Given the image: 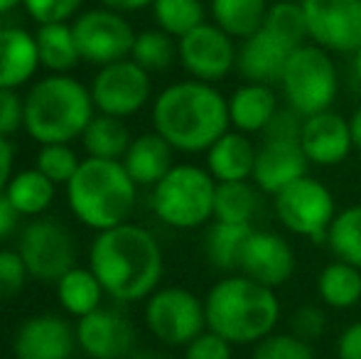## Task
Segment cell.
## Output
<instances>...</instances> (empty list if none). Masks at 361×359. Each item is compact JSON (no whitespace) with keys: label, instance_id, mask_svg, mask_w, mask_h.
<instances>
[{"label":"cell","instance_id":"obj_8","mask_svg":"<svg viewBox=\"0 0 361 359\" xmlns=\"http://www.w3.org/2000/svg\"><path fill=\"white\" fill-rule=\"evenodd\" d=\"M273 207L290 234L312 239L314 244L327 239V231L337 217V202L324 182L312 175L295 180L273 197Z\"/></svg>","mask_w":361,"mask_h":359},{"label":"cell","instance_id":"obj_17","mask_svg":"<svg viewBox=\"0 0 361 359\" xmlns=\"http://www.w3.org/2000/svg\"><path fill=\"white\" fill-rule=\"evenodd\" d=\"M307 168L310 160L300 140H281L263 135V140L256 145V165H253L251 180L263 195L276 197L295 180L305 178Z\"/></svg>","mask_w":361,"mask_h":359},{"label":"cell","instance_id":"obj_45","mask_svg":"<svg viewBox=\"0 0 361 359\" xmlns=\"http://www.w3.org/2000/svg\"><path fill=\"white\" fill-rule=\"evenodd\" d=\"M337 359H361V320L342 330L337 340Z\"/></svg>","mask_w":361,"mask_h":359},{"label":"cell","instance_id":"obj_19","mask_svg":"<svg viewBox=\"0 0 361 359\" xmlns=\"http://www.w3.org/2000/svg\"><path fill=\"white\" fill-rule=\"evenodd\" d=\"M74 347L76 330L52 312L27 317L13 337V352L18 359H72Z\"/></svg>","mask_w":361,"mask_h":359},{"label":"cell","instance_id":"obj_25","mask_svg":"<svg viewBox=\"0 0 361 359\" xmlns=\"http://www.w3.org/2000/svg\"><path fill=\"white\" fill-rule=\"evenodd\" d=\"M268 8H271L268 0H212L209 3L214 25L238 42L263 28Z\"/></svg>","mask_w":361,"mask_h":359},{"label":"cell","instance_id":"obj_51","mask_svg":"<svg viewBox=\"0 0 361 359\" xmlns=\"http://www.w3.org/2000/svg\"><path fill=\"white\" fill-rule=\"evenodd\" d=\"M352 57H354V74H357V79L361 82V47L352 54Z\"/></svg>","mask_w":361,"mask_h":359},{"label":"cell","instance_id":"obj_3","mask_svg":"<svg viewBox=\"0 0 361 359\" xmlns=\"http://www.w3.org/2000/svg\"><path fill=\"white\" fill-rule=\"evenodd\" d=\"M204 312L207 330L221 335L231 345H256L276 332L281 300L273 288L243 273H231L209 288Z\"/></svg>","mask_w":361,"mask_h":359},{"label":"cell","instance_id":"obj_29","mask_svg":"<svg viewBox=\"0 0 361 359\" xmlns=\"http://www.w3.org/2000/svg\"><path fill=\"white\" fill-rule=\"evenodd\" d=\"M253 224H228V221H214L207 231L204 251L209 264L219 271L238 273L241 269L243 246H246Z\"/></svg>","mask_w":361,"mask_h":359},{"label":"cell","instance_id":"obj_21","mask_svg":"<svg viewBox=\"0 0 361 359\" xmlns=\"http://www.w3.org/2000/svg\"><path fill=\"white\" fill-rule=\"evenodd\" d=\"M281 109L276 87L268 84H241L228 96V121L233 130H241L246 135L263 133L271 118Z\"/></svg>","mask_w":361,"mask_h":359},{"label":"cell","instance_id":"obj_39","mask_svg":"<svg viewBox=\"0 0 361 359\" xmlns=\"http://www.w3.org/2000/svg\"><path fill=\"white\" fill-rule=\"evenodd\" d=\"M30 271L25 266L20 251H0V300L18 296L23 291L25 281H27Z\"/></svg>","mask_w":361,"mask_h":359},{"label":"cell","instance_id":"obj_14","mask_svg":"<svg viewBox=\"0 0 361 359\" xmlns=\"http://www.w3.org/2000/svg\"><path fill=\"white\" fill-rule=\"evenodd\" d=\"M177 57L192 79L214 84L236 69L238 44L214 23H202L177 39Z\"/></svg>","mask_w":361,"mask_h":359},{"label":"cell","instance_id":"obj_11","mask_svg":"<svg viewBox=\"0 0 361 359\" xmlns=\"http://www.w3.org/2000/svg\"><path fill=\"white\" fill-rule=\"evenodd\" d=\"M18 251L30 276L42 283H57L74 269L76 246L64 224L54 219H35L20 234Z\"/></svg>","mask_w":361,"mask_h":359},{"label":"cell","instance_id":"obj_44","mask_svg":"<svg viewBox=\"0 0 361 359\" xmlns=\"http://www.w3.org/2000/svg\"><path fill=\"white\" fill-rule=\"evenodd\" d=\"M302 123H305V116H300L290 106H281L261 135H266V138H281V140H300Z\"/></svg>","mask_w":361,"mask_h":359},{"label":"cell","instance_id":"obj_38","mask_svg":"<svg viewBox=\"0 0 361 359\" xmlns=\"http://www.w3.org/2000/svg\"><path fill=\"white\" fill-rule=\"evenodd\" d=\"M251 359H314L312 342H305L302 337L293 332H271L256 342Z\"/></svg>","mask_w":361,"mask_h":359},{"label":"cell","instance_id":"obj_20","mask_svg":"<svg viewBox=\"0 0 361 359\" xmlns=\"http://www.w3.org/2000/svg\"><path fill=\"white\" fill-rule=\"evenodd\" d=\"M293 52L295 47H290L281 37H276L266 28H261L256 35L241 39L236 69L246 82L276 87V84H281V77L286 72V64Z\"/></svg>","mask_w":361,"mask_h":359},{"label":"cell","instance_id":"obj_47","mask_svg":"<svg viewBox=\"0 0 361 359\" xmlns=\"http://www.w3.org/2000/svg\"><path fill=\"white\" fill-rule=\"evenodd\" d=\"M13 163H15V150L8 138L0 135V192H5L8 182L13 180Z\"/></svg>","mask_w":361,"mask_h":359},{"label":"cell","instance_id":"obj_15","mask_svg":"<svg viewBox=\"0 0 361 359\" xmlns=\"http://www.w3.org/2000/svg\"><path fill=\"white\" fill-rule=\"evenodd\" d=\"M295 266H298L295 249L286 236L271 229H253L243 246L238 273L276 291L293 278Z\"/></svg>","mask_w":361,"mask_h":359},{"label":"cell","instance_id":"obj_22","mask_svg":"<svg viewBox=\"0 0 361 359\" xmlns=\"http://www.w3.org/2000/svg\"><path fill=\"white\" fill-rule=\"evenodd\" d=\"M172 153H175V148L160 133L152 130V133H143L130 140L121 163H123L130 180L138 187H155L157 182L175 168Z\"/></svg>","mask_w":361,"mask_h":359},{"label":"cell","instance_id":"obj_40","mask_svg":"<svg viewBox=\"0 0 361 359\" xmlns=\"http://www.w3.org/2000/svg\"><path fill=\"white\" fill-rule=\"evenodd\" d=\"M84 0H23L27 15L39 25L67 23Z\"/></svg>","mask_w":361,"mask_h":359},{"label":"cell","instance_id":"obj_43","mask_svg":"<svg viewBox=\"0 0 361 359\" xmlns=\"http://www.w3.org/2000/svg\"><path fill=\"white\" fill-rule=\"evenodd\" d=\"M231 342L212 330L197 335L190 345H185V359H231Z\"/></svg>","mask_w":361,"mask_h":359},{"label":"cell","instance_id":"obj_32","mask_svg":"<svg viewBox=\"0 0 361 359\" xmlns=\"http://www.w3.org/2000/svg\"><path fill=\"white\" fill-rule=\"evenodd\" d=\"M57 296L69 315L84 317L101 308L104 288L91 269H76L74 266L57 281Z\"/></svg>","mask_w":361,"mask_h":359},{"label":"cell","instance_id":"obj_35","mask_svg":"<svg viewBox=\"0 0 361 359\" xmlns=\"http://www.w3.org/2000/svg\"><path fill=\"white\" fill-rule=\"evenodd\" d=\"M263 28L288 42L290 47H302L307 39V23H305V10L300 0H278L271 3Z\"/></svg>","mask_w":361,"mask_h":359},{"label":"cell","instance_id":"obj_18","mask_svg":"<svg viewBox=\"0 0 361 359\" xmlns=\"http://www.w3.org/2000/svg\"><path fill=\"white\" fill-rule=\"evenodd\" d=\"M300 145H302L310 165L334 168V165L344 163L354 150L352 123L332 109L307 116L302 123V133H300Z\"/></svg>","mask_w":361,"mask_h":359},{"label":"cell","instance_id":"obj_36","mask_svg":"<svg viewBox=\"0 0 361 359\" xmlns=\"http://www.w3.org/2000/svg\"><path fill=\"white\" fill-rule=\"evenodd\" d=\"M133 62H138L145 72H165L177 57V42L172 35L157 30H145V32L135 35L133 52H130Z\"/></svg>","mask_w":361,"mask_h":359},{"label":"cell","instance_id":"obj_2","mask_svg":"<svg viewBox=\"0 0 361 359\" xmlns=\"http://www.w3.org/2000/svg\"><path fill=\"white\" fill-rule=\"evenodd\" d=\"M152 126L175 150L207 153L231 128L228 99L200 79L170 84L152 104Z\"/></svg>","mask_w":361,"mask_h":359},{"label":"cell","instance_id":"obj_27","mask_svg":"<svg viewBox=\"0 0 361 359\" xmlns=\"http://www.w3.org/2000/svg\"><path fill=\"white\" fill-rule=\"evenodd\" d=\"M35 42H37L39 64L54 74L72 72L76 64L81 62L79 47H76V39H74V30L67 23L39 25L37 35H35Z\"/></svg>","mask_w":361,"mask_h":359},{"label":"cell","instance_id":"obj_28","mask_svg":"<svg viewBox=\"0 0 361 359\" xmlns=\"http://www.w3.org/2000/svg\"><path fill=\"white\" fill-rule=\"evenodd\" d=\"M263 192L253 185V180L216 182L214 195V219L228 224H253L261 209Z\"/></svg>","mask_w":361,"mask_h":359},{"label":"cell","instance_id":"obj_50","mask_svg":"<svg viewBox=\"0 0 361 359\" xmlns=\"http://www.w3.org/2000/svg\"><path fill=\"white\" fill-rule=\"evenodd\" d=\"M23 0H0V15H5V13H10V10L15 8V5H20Z\"/></svg>","mask_w":361,"mask_h":359},{"label":"cell","instance_id":"obj_13","mask_svg":"<svg viewBox=\"0 0 361 359\" xmlns=\"http://www.w3.org/2000/svg\"><path fill=\"white\" fill-rule=\"evenodd\" d=\"M91 99L106 116L126 118L138 114L150 101V72H145L133 59L106 64L91 84Z\"/></svg>","mask_w":361,"mask_h":359},{"label":"cell","instance_id":"obj_34","mask_svg":"<svg viewBox=\"0 0 361 359\" xmlns=\"http://www.w3.org/2000/svg\"><path fill=\"white\" fill-rule=\"evenodd\" d=\"M152 15H155L157 28L177 39L207 23V10L202 0H155Z\"/></svg>","mask_w":361,"mask_h":359},{"label":"cell","instance_id":"obj_42","mask_svg":"<svg viewBox=\"0 0 361 359\" xmlns=\"http://www.w3.org/2000/svg\"><path fill=\"white\" fill-rule=\"evenodd\" d=\"M25 128V99L18 89H0V135L10 138Z\"/></svg>","mask_w":361,"mask_h":359},{"label":"cell","instance_id":"obj_12","mask_svg":"<svg viewBox=\"0 0 361 359\" xmlns=\"http://www.w3.org/2000/svg\"><path fill=\"white\" fill-rule=\"evenodd\" d=\"M307 39L329 54H354L361 47V0H300Z\"/></svg>","mask_w":361,"mask_h":359},{"label":"cell","instance_id":"obj_49","mask_svg":"<svg viewBox=\"0 0 361 359\" xmlns=\"http://www.w3.org/2000/svg\"><path fill=\"white\" fill-rule=\"evenodd\" d=\"M349 123H352V135H354V150H359L361 153V104L359 109L352 114V118H349Z\"/></svg>","mask_w":361,"mask_h":359},{"label":"cell","instance_id":"obj_46","mask_svg":"<svg viewBox=\"0 0 361 359\" xmlns=\"http://www.w3.org/2000/svg\"><path fill=\"white\" fill-rule=\"evenodd\" d=\"M20 214L15 212V207L10 205V200L5 197V192H0V241H5L18 226Z\"/></svg>","mask_w":361,"mask_h":359},{"label":"cell","instance_id":"obj_7","mask_svg":"<svg viewBox=\"0 0 361 359\" xmlns=\"http://www.w3.org/2000/svg\"><path fill=\"white\" fill-rule=\"evenodd\" d=\"M278 87L286 106L305 118L329 111L339 96L337 62L327 49L305 42L290 54Z\"/></svg>","mask_w":361,"mask_h":359},{"label":"cell","instance_id":"obj_23","mask_svg":"<svg viewBox=\"0 0 361 359\" xmlns=\"http://www.w3.org/2000/svg\"><path fill=\"white\" fill-rule=\"evenodd\" d=\"M39 54L35 35L23 28H0V89H18L35 77Z\"/></svg>","mask_w":361,"mask_h":359},{"label":"cell","instance_id":"obj_16","mask_svg":"<svg viewBox=\"0 0 361 359\" xmlns=\"http://www.w3.org/2000/svg\"><path fill=\"white\" fill-rule=\"evenodd\" d=\"M76 345L91 359H123L135 345V327L118 310L99 308L76 322Z\"/></svg>","mask_w":361,"mask_h":359},{"label":"cell","instance_id":"obj_30","mask_svg":"<svg viewBox=\"0 0 361 359\" xmlns=\"http://www.w3.org/2000/svg\"><path fill=\"white\" fill-rule=\"evenodd\" d=\"M54 182L44 178L37 168L23 170L13 175V180L5 187V197L15 207L20 217H39L54 200Z\"/></svg>","mask_w":361,"mask_h":359},{"label":"cell","instance_id":"obj_48","mask_svg":"<svg viewBox=\"0 0 361 359\" xmlns=\"http://www.w3.org/2000/svg\"><path fill=\"white\" fill-rule=\"evenodd\" d=\"M104 8H111L116 13H133V10H143L152 5L155 0H101Z\"/></svg>","mask_w":361,"mask_h":359},{"label":"cell","instance_id":"obj_41","mask_svg":"<svg viewBox=\"0 0 361 359\" xmlns=\"http://www.w3.org/2000/svg\"><path fill=\"white\" fill-rule=\"evenodd\" d=\"M327 330V315L317 305H302L290 315V332L302 337L305 342H314Z\"/></svg>","mask_w":361,"mask_h":359},{"label":"cell","instance_id":"obj_5","mask_svg":"<svg viewBox=\"0 0 361 359\" xmlns=\"http://www.w3.org/2000/svg\"><path fill=\"white\" fill-rule=\"evenodd\" d=\"M94 118L91 89L69 74H52L25 96V130L39 145L69 143L81 138L89 121Z\"/></svg>","mask_w":361,"mask_h":359},{"label":"cell","instance_id":"obj_10","mask_svg":"<svg viewBox=\"0 0 361 359\" xmlns=\"http://www.w3.org/2000/svg\"><path fill=\"white\" fill-rule=\"evenodd\" d=\"M72 30L81 59L96 67L128 59V54L133 52V28L123 15L111 8H94L79 15Z\"/></svg>","mask_w":361,"mask_h":359},{"label":"cell","instance_id":"obj_4","mask_svg":"<svg viewBox=\"0 0 361 359\" xmlns=\"http://www.w3.org/2000/svg\"><path fill=\"white\" fill-rule=\"evenodd\" d=\"M138 185L121 160L86 158L67 182L69 209L81 224L96 231L126 224L135 207Z\"/></svg>","mask_w":361,"mask_h":359},{"label":"cell","instance_id":"obj_52","mask_svg":"<svg viewBox=\"0 0 361 359\" xmlns=\"http://www.w3.org/2000/svg\"><path fill=\"white\" fill-rule=\"evenodd\" d=\"M130 359H162V357H157V355H147V352H145V355H133Z\"/></svg>","mask_w":361,"mask_h":359},{"label":"cell","instance_id":"obj_31","mask_svg":"<svg viewBox=\"0 0 361 359\" xmlns=\"http://www.w3.org/2000/svg\"><path fill=\"white\" fill-rule=\"evenodd\" d=\"M130 133L123 126V121L116 116L99 114L89 121V126L81 133L89 158H104V160H121L130 145Z\"/></svg>","mask_w":361,"mask_h":359},{"label":"cell","instance_id":"obj_6","mask_svg":"<svg viewBox=\"0 0 361 359\" xmlns=\"http://www.w3.org/2000/svg\"><path fill=\"white\" fill-rule=\"evenodd\" d=\"M216 180L200 165H175L152 187V212L172 229H197L214 217Z\"/></svg>","mask_w":361,"mask_h":359},{"label":"cell","instance_id":"obj_24","mask_svg":"<svg viewBox=\"0 0 361 359\" xmlns=\"http://www.w3.org/2000/svg\"><path fill=\"white\" fill-rule=\"evenodd\" d=\"M253 165H256V145H253L251 135L241 133V130H226L207 150V170L216 182L251 180Z\"/></svg>","mask_w":361,"mask_h":359},{"label":"cell","instance_id":"obj_26","mask_svg":"<svg viewBox=\"0 0 361 359\" xmlns=\"http://www.w3.org/2000/svg\"><path fill=\"white\" fill-rule=\"evenodd\" d=\"M317 296L327 308L349 310L361 300V269L347 261H329L317 276Z\"/></svg>","mask_w":361,"mask_h":359},{"label":"cell","instance_id":"obj_1","mask_svg":"<svg viewBox=\"0 0 361 359\" xmlns=\"http://www.w3.org/2000/svg\"><path fill=\"white\" fill-rule=\"evenodd\" d=\"M89 269L104 293L121 303L150 298L162 278V249L157 239L138 224H118L99 231L91 244Z\"/></svg>","mask_w":361,"mask_h":359},{"label":"cell","instance_id":"obj_33","mask_svg":"<svg viewBox=\"0 0 361 359\" xmlns=\"http://www.w3.org/2000/svg\"><path fill=\"white\" fill-rule=\"evenodd\" d=\"M324 244L329 246L334 259L361 269V205L344 207L337 212Z\"/></svg>","mask_w":361,"mask_h":359},{"label":"cell","instance_id":"obj_9","mask_svg":"<svg viewBox=\"0 0 361 359\" xmlns=\"http://www.w3.org/2000/svg\"><path fill=\"white\" fill-rule=\"evenodd\" d=\"M145 325L165 345L185 347L207 330L204 300L187 288H160L145 303Z\"/></svg>","mask_w":361,"mask_h":359},{"label":"cell","instance_id":"obj_37","mask_svg":"<svg viewBox=\"0 0 361 359\" xmlns=\"http://www.w3.org/2000/svg\"><path fill=\"white\" fill-rule=\"evenodd\" d=\"M79 155L74 153V148H69V143H52L39 148L37 170L44 178L52 180L54 185H67L79 170Z\"/></svg>","mask_w":361,"mask_h":359}]
</instances>
